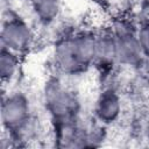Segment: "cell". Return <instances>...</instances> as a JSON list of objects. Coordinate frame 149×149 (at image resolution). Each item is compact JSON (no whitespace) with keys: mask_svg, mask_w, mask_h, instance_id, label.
<instances>
[{"mask_svg":"<svg viewBox=\"0 0 149 149\" xmlns=\"http://www.w3.org/2000/svg\"><path fill=\"white\" fill-rule=\"evenodd\" d=\"M17 69V58L15 54L6 48L1 52V77L2 79H10Z\"/></svg>","mask_w":149,"mask_h":149,"instance_id":"8992f818","label":"cell"},{"mask_svg":"<svg viewBox=\"0 0 149 149\" xmlns=\"http://www.w3.org/2000/svg\"><path fill=\"white\" fill-rule=\"evenodd\" d=\"M29 118V108L27 101L21 95L8 97L2 106V120L8 130L16 132L21 129Z\"/></svg>","mask_w":149,"mask_h":149,"instance_id":"3957f363","label":"cell"},{"mask_svg":"<svg viewBox=\"0 0 149 149\" xmlns=\"http://www.w3.org/2000/svg\"><path fill=\"white\" fill-rule=\"evenodd\" d=\"M30 30L29 27L20 19L12 17L8 20L2 29V42L3 48L10 51H22L29 47L30 43Z\"/></svg>","mask_w":149,"mask_h":149,"instance_id":"7a4b0ae2","label":"cell"},{"mask_svg":"<svg viewBox=\"0 0 149 149\" xmlns=\"http://www.w3.org/2000/svg\"><path fill=\"white\" fill-rule=\"evenodd\" d=\"M97 114L105 122L113 121L120 112V100L112 90L105 91L97 101Z\"/></svg>","mask_w":149,"mask_h":149,"instance_id":"277c9868","label":"cell"},{"mask_svg":"<svg viewBox=\"0 0 149 149\" xmlns=\"http://www.w3.org/2000/svg\"><path fill=\"white\" fill-rule=\"evenodd\" d=\"M139 43L141 50L149 56V23H146L139 31Z\"/></svg>","mask_w":149,"mask_h":149,"instance_id":"52a82bcc","label":"cell"},{"mask_svg":"<svg viewBox=\"0 0 149 149\" xmlns=\"http://www.w3.org/2000/svg\"><path fill=\"white\" fill-rule=\"evenodd\" d=\"M97 41L90 35H78L63 41L57 48V59L68 71H78L95 58Z\"/></svg>","mask_w":149,"mask_h":149,"instance_id":"6da1fadb","label":"cell"},{"mask_svg":"<svg viewBox=\"0 0 149 149\" xmlns=\"http://www.w3.org/2000/svg\"><path fill=\"white\" fill-rule=\"evenodd\" d=\"M33 6L36 14L42 21H51L58 13L59 1L58 0H33Z\"/></svg>","mask_w":149,"mask_h":149,"instance_id":"5b68a950","label":"cell"}]
</instances>
